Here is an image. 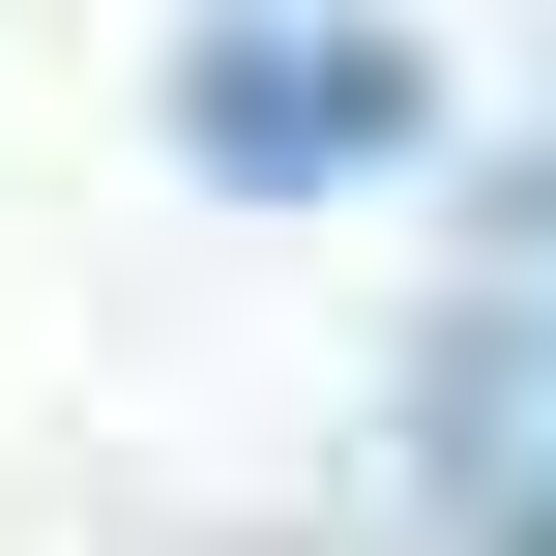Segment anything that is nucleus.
<instances>
[{
	"label": "nucleus",
	"instance_id": "1",
	"mask_svg": "<svg viewBox=\"0 0 556 556\" xmlns=\"http://www.w3.org/2000/svg\"><path fill=\"white\" fill-rule=\"evenodd\" d=\"M410 117H440V88H410L381 29H205V59H176V147L264 176V205H293V176H381Z\"/></svg>",
	"mask_w": 556,
	"mask_h": 556
}]
</instances>
